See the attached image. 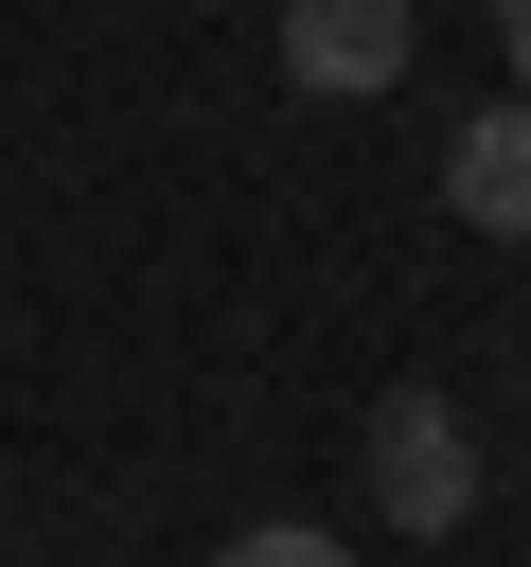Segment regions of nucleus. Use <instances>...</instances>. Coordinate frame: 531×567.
I'll list each match as a JSON object with an SVG mask.
<instances>
[{
    "mask_svg": "<svg viewBox=\"0 0 531 567\" xmlns=\"http://www.w3.org/2000/svg\"><path fill=\"white\" fill-rule=\"evenodd\" d=\"M212 567H354V532H319V514H266V532H230Z\"/></svg>",
    "mask_w": 531,
    "mask_h": 567,
    "instance_id": "4",
    "label": "nucleus"
},
{
    "mask_svg": "<svg viewBox=\"0 0 531 567\" xmlns=\"http://www.w3.org/2000/svg\"><path fill=\"white\" fill-rule=\"evenodd\" d=\"M442 213L496 230V248H531V106H478V124L442 142Z\"/></svg>",
    "mask_w": 531,
    "mask_h": 567,
    "instance_id": "3",
    "label": "nucleus"
},
{
    "mask_svg": "<svg viewBox=\"0 0 531 567\" xmlns=\"http://www.w3.org/2000/svg\"><path fill=\"white\" fill-rule=\"evenodd\" d=\"M407 35H425V0H283V89L372 106V89H407Z\"/></svg>",
    "mask_w": 531,
    "mask_h": 567,
    "instance_id": "2",
    "label": "nucleus"
},
{
    "mask_svg": "<svg viewBox=\"0 0 531 567\" xmlns=\"http://www.w3.org/2000/svg\"><path fill=\"white\" fill-rule=\"evenodd\" d=\"M372 514L389 532H460L478 514V425H460V390H372Z\"/></svg>",
    "mask_w": 531,
    "mask_h": 567,
    "instance_id": "1",
    "label": "nucleus"
},
{
    "mask_svg": "<svg viewBox=\"0 0 531 567\" xmlns=\"http://www.w3.org/2000/svg\"><path fill=\"white\" fill-rule=\"evenodd\" d=\"M496 53H513V106H531V0H496Z\"/></svg>",
    "mask_w": 531,
    "mask_h": 567,
    "instance_id": "5",
    "label": "nucleus"
}]
</instances>
